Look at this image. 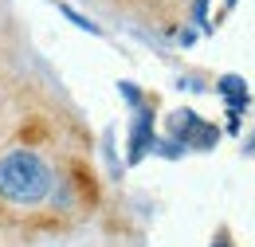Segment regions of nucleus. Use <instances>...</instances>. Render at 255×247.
Instances as JSON below:
<instances>
[{
  "label": "nucleus",
  "instance_id": "1",
  "mask_svg": "<svg viewBox=\"0 0 255 247\" xmlns=\"http://www.w3.org/2000/svg\"><path fill=\"white\" fill-rule=\"evenodd\" d=\"M51 185H55V173L39 153L12 149L8 157H0V200L16 208H32L51 196Z\"/></svg>",
  "mask_w": 255,
  "mask_h": 247
},
{
  "label": "nucleus",
  "instance_id": "2",
  "mask_svg": "<svg viewBox=\"0 0 255 247\" xmlns=\"http://www.w3.org/2000/svg\"><path fill=\"white\" fill-rule=\"evenodd\" d=\"M173 133L181 145H196V149H212L216 145V125L200 122L192 110H177L173 114Z\"/></svg>",
  "mask_w": 255,
  "mask_h": 247
},
{
  "label": "nucleus",
  "instance_id": "3",
  "mask_svg": "<svg viewBox=\"0 0 255 247\" xmlns=\"http://www.w3.org/2000/svg\"><path fill=\"white\" fill-rule=\"evenodd\" d=\"M149 145H153V110H141L137 122H133V137H129V161L137 165Z\"/></svg>",
  "mask_w": 255,
  "mask_h": 247
},
{
  "label": "nucleus",
  "instance_id": "4",
  "mask_svg": "<svg viewBox=\"0 0 255 247\" xmlns=\"http://www.w3.org/2000/svg\"><path fill=\"white\" fill-rule=\"evenodd\" d=\"M59 12H63V16H67V20H71V24H79V28H87V31H98L95 24H91V20H87V16H79V12H75V8H67V4H63V8H59Z\"/></svg>",
  "mask_w": 255,
  "mask_h": 247
},
{
  "label": "nucleus",
  "instance_id": "5",
  "mask_svg": "<svg viewBox=\"0 0 255 247\" xmlns=\"http://www.w3.org/2000/svg\"><path fill=\"white\" fill-rule=\"evenodd\" d=\"M204 8H208V0H196V8H192V12H196V24H200V28H208V20H204Z\"/></svg>",
  "mask_w": 255,
  "mask_h": 247
},
{
  "label": "nucleus",
  "instance_id": "6",
  "mask_svg": "<svg viewBox=\"0 0 255 247\" xmlns=\"http://www.w3.org/2000/svg\"><path fill=\"white\" fill-rule=\"evenodd\" d=\"M212 247H232V244H228V236L220 232V236H216V244H212Z\"/></svg>",
  "mask_w": 255,
  "mask_h": 247
}]
</instances>
